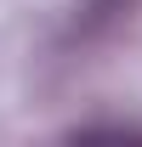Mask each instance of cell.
I'll return each instance as SVG.
<instances>
[{
	"label": "cell",
	"instance_id": "cell-1",
	"mask_svg": "<svg viewBox=\"0 0 142 147\" xmlns=\"http://www.w3.org/2000/svg\"><path fill=\"white\" fill-rule=\"evenodd\" d=\"M125 11H131V0H85L74 28H80V34H102V28H114Z\"/></svg>",
	"mask_w": 142,
	"mask_h": 147
}]
</instances>
